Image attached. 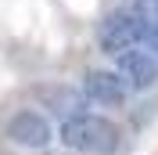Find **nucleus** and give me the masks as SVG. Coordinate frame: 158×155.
I'll list each match as a JSON object with an SVG mask.
<instances>
[{
	"label": "nucleus",
	"mask_w": 158,
	"mask_h": 155,
	"mask_svg": "<svg viewBox=\"0 0 158 155\" xmlns=\"http://www.w3.org/2000/svg\"><path fill=\"white\" fill-rule=\"evenodd\" d=\"M58 137L65 148L83 152V155H115L118 144H122V130L111 119L94 116V112H79V116L61 119Z\"/></svg>",
	"instance_id": "obj_1"
},
{
	"label": "nucleus",
	"mask_w": 158,
	"mask_h": 155,
	"mask_svg": "<svg viewBox=\"0 0 158 155\" xmlns=\"http://www.w3.org/2000/svg\"><path fill=\"white\" fill-rule=\"evenodd\" d=\"M97 47H101V54H111V58H118L133 47H144V15H140V7L111 11L97 29Z\"/></svg>",
	"instance_id": "obj_2"
},
{
	"label": "nucleus",
	"mask_w": 158,
	"mask_h": 155,
	"mask_svg": "<svg viewBox=\"0 0 158 155\" xmlns=\"http://www.w3.org/2000/svg\"><path fill=\"white\" fill-rule=\"evenodd\" d=\"M4 134H7L11 144H18V148H47L50 137H54V130H50L47 116H40L32 108H22V112H15V116L7 119Z\"/></svg>",
	"instance_id": "obj_3"
},
{
	"label": "nucleus",
	"mask_w": 158,
	"mask_h": 155,
	"mask_svg": "<svg viewBox=\"0 0 158 155\" xmlns=\"http://www.w3.org/2000/svg\"><path fill=\"white\" fill-rule=\"evenodd\" d=\"M115 76L126 83V90H148L158 79V58L144 47H133L115 58Z\"/></svg>",
	"instance_id": "obj_4"
},
{
	"label": "nucleus",
	"mask_w": 158,
	"mask_h": 155,
	"mask_svg": "<svg viewBox=\"0 0 158 155\" xmlns=\"http://www.w3.org/2000/svg\"><path fill=\"white\" fill-rule=\"evenodd\" d=\"M83 97L94 101V105L115 108V105H122L129 97V90H126V83L115 72H108V69H90L86 76H83Z\"/></svg>",
	"instance_id": "obj_5"
},
{
	"label": "nucleus",
	"mask_w": 158,
	"mask_h": 155,
	"mask_svg": "<svg viewBox=\"0 0 158 155\" xmlns=\"http://www.w3.org/2000/svg\"><path fill=\"white\" fill-rule=\"evenodd\" d=\"M137 7L144 15V47L158 58V0H140Z\"/></svg>",
	"instance_id": "obj_6"
}]
</instances>
